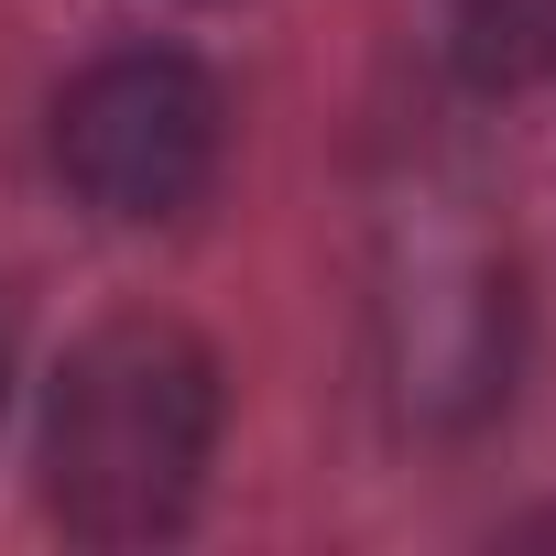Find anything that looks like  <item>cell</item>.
I'll use <instances>...</instances> for the list:
<instances>
[{
  "label": "cell",
  "instance_id": "6da1fadb",
  "mask_svg": "<svg viewBox=\"0 0 556 556\" xmlns=\"http://www.w3.org/2000/svg\"><path fill=\"white\" fill-rule=\"evenodd\" d=\"M218 447V361L175 317H110L66 350L45 404V502L88 545H142L197 513Z\"/></svg>",
  "mask_w": 556,
  "mask_h": 556
},
{
  "label": "cell",
  "instance_id": "7a4b0ae2",
  "mask_svg": "<svg viewBox=\"0 0 556 556\" xmlns=\"http://www.w3.org/2000/svg\"><path fill=\"white\" fill-rule=\"evenodd\" d=\"M218 131L229 110L186 55H99L55 99V175L99 218H186L218 175Z\"/></svg>",
  "mask_w": 556,
  "mask_h": 556
}]
</instances>
